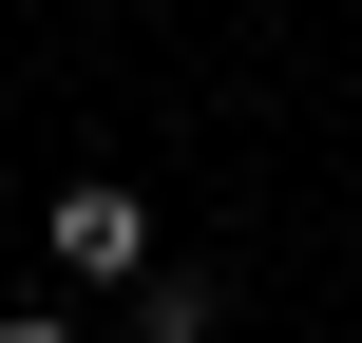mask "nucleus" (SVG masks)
Segmentation results:
<instances>
[{
	"mask_svg": "<svg viewBox=\"0 0 362 343\" xmlns=\"http://www.w3.org/2000/svg\"><path fill=\"white\" fill-rule=\"evenodd\" d=\"M134 248H153V210H134L115 172H76V191H57V267H76V286H115Z\"/></svg>",
	"mask_w": 362,
	"mask_h": 343,
	"instance_id": "obj_1",
	"label": "nucleus"
},
{
	"mask_svg": "<svg viewBox=\"0 0 362 343\" xmlns=\"http://www.w3.org/2000/svg\"><path fill=\"white\" fill-rule=\"evenodd\" d=\"M0 343H76V325H57V306H19V325H0Z\"/></svg>",
	"mask_w": 362,
	"mask_h": 343,
	"instance_id": "obj_3",
	"label": "nucleus"
},
{
	"mask_svg": "<svg viewBox=\"0 0 362 343\" xmlns=\"http://www.w3.org/2000/svg\"><path fill=\"white\" fill-rule=\"evenodd\" d=\"M134 343H210V286H153V306H134Z\"/></svg>",
	"mask_w": 362,
	"mask_h": 343,
	"instance_id": "obj_2",
	"label": "nucleus"
}]
</instances>
